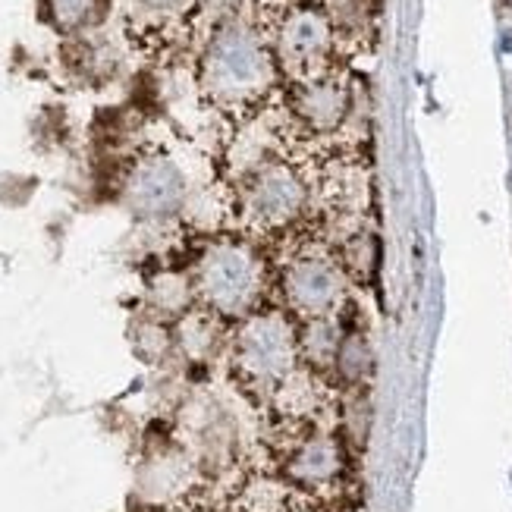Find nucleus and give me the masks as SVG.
<instances>
[{"label":"nucleus","mask_w":512,"mask_h":512,"mask_svg":"<svg viewBox=\"0 0 512 512\" xmlns=\"http://www.w3.org/2000/svg\"><path fill=\"white\" fill-rule=\"evenodd\" d=\"M51 16L63 29H82L92 19H98L104 0H48Z\"/></svg>","instance_id":"13"},{"label":"nucleus","mask_w":512,"mask_h":512,"mask_svg":"<svg viewBox=\"0 0 512 512\" xmlns=\"http://www.w3.org/2000/svg\"><path fill=\"white\" fill-rule=\"evenodd\" d=\"M280 289L286 305L302 318H330L343 305L346 274L324 258H296L283 267Z\"/></svg>","instance_id":"5"},{"label":"nucleus","mask_w":512,"mask_h":512,"mask_svg":"<svg viewBox=\"0 0 512 512\" xmlns=\"http://www.w3.org/2000/svg\"><path fill=\"white\" fill-rule=\"evenodd\" d=\"M299 362V327L286 311H252L236 333V368L258 390L283 387Z\"/></svg>","instance_id":"2"},{"label":"nucleus","mask_w":512,"mask_h":512,"mask_svg":"<svg viewBox=\"0 0 512 512\" xmlns=\"http://www.w3.org/2000/svg\"><path fill=\"white\" fill-rule=\"evenodd\" d=\"M198 293L220 318H249L264 293V261L246 242H214L198 261Z\"/></svg>","instance_id":"3"},{"label":"nucleus","mask_w":512,"mask_h":512,"mask_svg":"<svg viewBox=\"0 0 512 512\" xmlns=\"http://www.w3.org/2000/svg\"><path fill=\"white\" fill-rule=\"evenodd\" d=\"M333 374L340 377V384L349 390H362L368 384V377L374 371V349L368 333L359 327L343 330L340 346H337V359H333Z\"/></svg>","instance_id":"11"},{"label":"nucleus","mask_w":512,"mask_h":512,"mask_svg":"<svg viewBox=\"0 0 512 512\" xmlns=\"http://www.w3.org/2000/svg\"><path fill=\"white\" fill-rule=\"evenodd\" d=\"M343 330L333 324L330 318H305L299 327V355L318 371H330L333 359H337Z\"/></svg>","instance_id":"12"},{"label":"nucleus","mask_w":512,"mask_h":512,"mask_svg":"<svg viewBox=\"0 0 512 512\" xmlns=\"http://www.w3.org/2000/svg\"><path fill=\"white\" fill-rule=\"evenodd\" d=\"M349 92L337 79H308L293 95V114L308 132H333L349 117Z\"/></svg>","instance_id":"9"},{"label":"nucleus","mask_w":512,"mask_h":512,"mask_svg":"<svg viewBox=\"0 0 512 512\" xmlns=\"http://www.w3.org/2000/svg\"><path fill=\"white\" fill-rule=\"evenodd\" d=\"M346 472V447L337 434L308 431L302 434L283 459L286 481L308 494L330 491Z\"/></svg>","instance_id":"6"},{"label":"nucleus","mask_w":512,"mask_h":512,"mask_svg":"<svg viewBox=\"0 0 512 512\" xmlns=\"http://www.w3.org/2000/svg\"><path fill=\"white\" fill-rule=\"evenodd\" d=\"M368 425H371V406L362 390H352V399L343 409V437L355 447H362L368 437Z\"/></svg>","instance_id":"15"},{"label":"nucleus","mask_w":512,"mask_h":512,"mask_svg":"<svg viewBox=\"0 0 512 512\" xmlns=\"http://www.w3.org/2000/svg\"><path fill=\"white\" fill-rule=\"evenodd\" d=\"M202 79L214 98L246 104L271 88L274 57L255 29L242 26V22H230L208 44Z\"/></svg>","instance_id":"1"},{"label":"nucleus","mask_w":512,"mask_h":512,"mask_svg":"<svg viewBox=\"0 0 512 512\" xmlns=\"http://www.w3.org/2000/svg\"><path fill=\"white\" fill-rule=\"evenodd\" d=\"M333 44V22L315 7H299L280 22L277 32V54L283 63L296 70H318V63L330 54Z\"/></svg>","instance_id":"8"},{"label":"nucleus","mask_w":512,"mask_h":512,"mask_svg":"<svg viewBox=\"0 0 512 512\" xmlns=\"http://www.w3.org/2000/svg\"><path fill=\"white\" fill-rule=\"evenodd\" d=\"M192 475H195V465L183 450H161L145 459L139 472V491L154 503H164V500L186 494Z\"/></svg>","instance_id":"10"},{"label":"nucleus","mask_w":512,"mask_h":512,"mask_svg":"<svg viewBox=\"0 0 512 512\" xmlns=\"http://www.w3.org/2000/svg\"><path fill=\"white\" fill-rule=\"evenodd\" d=\"M343 267L346 274H355L359 280H368L377 267V239L362 233V236H352L349 246H346V255H343Z\"/></svg>","instance_id":"14"},{"label":"nucleus","mask_w":512,"mask_h":512,"mask_svg":"<svg viewBox=\"0 0 512 512\" xmlns=\"http://www.w3.org/2000/svg\"><path fill=\"white\" fill-rule=\"evenodd\" d=\"M145 4H151V7H170V4H176V0H145Z\"/></svg>","instance_id":"16"},{"label":"nucleus","mask_w":512,"mask_h":512,"mask_svg":"<svg viewBox=\"0 0 512 512\" xmlns=\"http://www.w3.org/2000/svg\"><path fill=\"white\" fill-rule=\"evenodd\" d=\"M183 202H186V176L176 164L154 158L132 170L126 183V205L132 208V214H139L145 220H161V217H173L183 208Z\"/></svg>","instance_id":"7"},{"label":"nucleus","mask_w":512,"mask_h":512,"mask_svg":"<svg viewBox=\"0 0 512 512\" xmlns=\"http://www.w3.org/2000/svg\"><path fill=\"white\" fill-rule=\"evenodd\" d=\"M308 186L289 164H264L246 186V211L264 230H283L305 214Z\"/></svg>","instance_id":"4"}]
</instances>
